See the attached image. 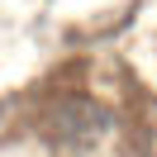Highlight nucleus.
<instances>
[{
    "label": "nucleus",
    "mask_w": 157,
    "mask_h": 157,
    "mask_svg": "<svg viewBox=\"0 0 157 157\" xmlns=\"http://www.w3.org/2000/svg\"><path fill=\"white\" fill-rule=\"evenodd\" d=\"M152 57H157V48H152Z\"/></svg>",
    "instance_id": "nucleus-1"
}]
</instances>
